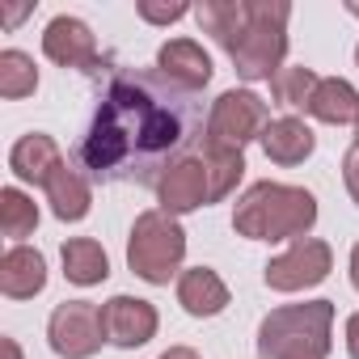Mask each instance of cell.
I'll return each instance as SVG.
<instances>
[{"label": "cell", "mask_w": 359, "mask_h": 359, "mask_svg": "<svg viewBox=\"0 0 359 359\" xmlns=\"http://www.w3.org/2000/svg\"><path fill=\"white\" fill-rule=\"evenodd\" d=\"M199 135V93L173 85L165 72L127 68L114 72L97 97V114L81 140V165L97 182L161 187V177L191 156Z\"/></svg>", "instance_id": "obj_1"}, {"label": "cell", "mask_w": 359, "mask_h": 359, "mask_svg": "<svg viewBox=\"0 0 359 359\" xmlns=\"http://www.w3.org/2000/svg\"><path fill=\"white\" fill-rule=\"evenodd\" d=\"M317 220V199L304 187L254 182L233 212V229L250 241H300Z\"/></svg>", "instance_id": "obj_2"}, {"label": "cell", "mask_w": 359, "mask_h": 359, "mask_svg": "<svg viewBox=\"0 0 359 359\" xmlns=\"http://www.w3.org/2000/svg\"><path fill=\"white\" fill-rule=\"evenodd\" d=\"M330 325H334L330 300L275 309L258 330V355L262 359H325Z\"/></svg>", "instance_id": "obj_3"}, {"label": "cell", "mask_w": 359, "mask_h": 359, "mask_svg": "<svg viewBox=\"0 0 359 359\" xmlns=\"http://www.w3.org/2000/svg\"><path fill=\"white\" fill-rule=\"evenodd\" d=\"M287 18H292V5H283V0H258V5H250V26H245L241 43L229 51L237 76L275 81L283 51H287Z\"/></svg>", "instance_id": "obj_4"}, {"label": "cell", "mask_w": 359, "mask_h": 359, "mask_svg": "<svg viewBox=\"0 0 359 359\" xmlns=\"http://www.w3.org/2000/svg\"><path fill=\"white\" fill-rule=\"evenodd\" d=\"M187 258V233L169 212H144L131 224L127 241V266L144 283H169Z\"/></svg>", "instance_id": "obj_5"}, {"label": "cell", "mask_w": 359, "mask_h": 359, "mask_svg": "<svg viewBox=\"0 0 359 359\" xmlns=\"http://www.w3.org/2000/svg\"><path fill=\"white\" fill-rule=\"evenodd\" d=\"M266 102L254 93V89H229L216 97L212 114H208V140L212 148H233L241 152L250 140H262L266 131Z\"/></svg>", "instance_id": "obj_6"}, {"label": "cell", "mask_w": 359, "mask_h": 359, "mask_svg": "<svg viewBox=\"0 0 359 359\" xmlns=\"http://www.w3.org/2000/svg\"><path fill=\"white\" fill-rule=\"evenodd\" d=\"M47 338L55 346V355L64 359H89L102 351L106 338V321H102V309L89 304V300H68L51 313V325H47Z\"/></svg>", "instance_id": "obj_7"}, {"label": "cell", "mask_w": 359, "mask_h": 359, "mask_svg": "<svg viewBox=\"0 0 359 359\" xmlns=\"http://www.w3.org/2000/svg\"><path fill=\"white\" fill-rule=\"evenodd\" d=\"M330 266H334L330 245L317 241V237H300L279 258L266 262V287H275V292H304V287L321 283L330 275Z\"/></svg>", "instance_id": "obj_8"}, {"label": "cell", "mask_w": 359, "mask_h": 359, "mask_svg": "<svg viewBox=\"0 0 359 359\" xmlns=\"http://www.w3.org/2000/svg\"><path fill=\"white\" fill-rule=\"evenodd\" d=\"M156 195H161V212H169V216L208 208V203H212V173H208V161H203V156L177 161V165L161 177Z\"/></svg>", "instance_id": "obj_9"}, {"label": "cell", "mask_w": 359, "mask_h": 359, "mask_svg": "<svg viewBox=\"0 0 359 359\" xmlns=\"http://www.w3.org/2000/svg\"><path fill=\"white\" fill-rule=\"evenodd\" d=\"M43 51L47 60H55L60 68H81V72H93L102 68V55H97V39L93 30L81 22V18H55L43 34Z\"/></svg>", "instance_id": "obj_10"}, {"label": "cell", "mask_w": 359, "mask_h": 359, "mask_svg": "<svg viewBox=\"0 0 359 359\" xmlns=\"http://www.w3.org/2000/svg\"><path fill=\"white\" fill-rule=\"evenodd\" d=\"M102 321H106V338L114 346H144L156 334V309L140 296H114L102 304Z\"/></svg>", "instance_id": "obj_11"}, {"label": "cell", "mask_w": 359, "mask_h": 359, "mask_svg": "<svg viewBox=\"0 0 359 359\" xmlns=\"http://www.w3.org/2000/svg\"><path fill=\"white\" fill-rule=\"evenodd\" d=\"M156 72H165L173 85H182L191 93H199L212 81V55L195 43V39H173L161 47L156 55Z\"/></svg>", "instance_id": "obj_12"}, {"label": "cell", "mask_w": 359, "mask_h": 359, "mask_svg": "<svg viewBox=\"0 0 359 359\" xmlns=\"http://www.w3.org/2000/svg\"><path fill=\"white\" fill-rule=\"evenodd\" d=\"M47 287V262L39 250L30 245H13L5 258H0V292L9 300H30Z\"/></svg>", "instance_id": "obj_13"}, {"label": "cell", "mask_w": 359, "mask_h": 359, "mask_svg": "<svg viewBox=\"0 0 359 359\" xmlns=\"http://www.w3.org/2000/svg\"><path fill=\"white\" fill-rule=\"evenodd\" d=\"M9 165H13V173L22 177V182H39V187H47V182H51V173L64 169V156H60V148H55L51 135L30 131V135H22V140L13 144Z\"/></svg>", "instance_id": "obj_14"}, {"label": "cell", "mask_w": 359, "mask_h": 359, "mask_svg": "<svg viewBox=\"0 0 359 359\" xmlns=\"http://www.w3.org/2000/svg\"><path fill=\"white\" fill-rule=\"evenodd\" d=\"M177 304H182L191 317H216L224 304H229V287L216 271L208 266H195L177 279Z\"/></svg>", "instance_id": "obj_15"}, {"label": "cell", "mask_w": 359, "mask_h": 359, "mask_svg": "<svg viewBox=\"0 0 359 359\" xmlns=\"http://www.w3.org/2000/svg\"><path fill=\"white\" fill-rule=\"evenodd\" d=\"M313 148H317V135L300 118H271L262 131V152L275 165H300Z\"/></svg>", "instance_id": "obj_16"}, {"label": "cell", "mask_w": 359, "mask_h": 359, "mask_svg": "<svg viewBox=\"0 0 359 359\" xmlns=\"http://www.w3.org/2000/svg\"><path fill=\"white\" fill-rule=\"evenodd\" d=\"M195 18L224 51H233L241 43L245 26H250V5L245 0H203V5L195 9Z\"/></svg>", "instance_id": "obj_17"}, {"label": "cell", "mask_w": 359, "mask_h": 359, "mask_svg": "<svg viewBox=\"0 0 359 359\" xmlns=\"http://www.w3.org/2000/svg\"><path fill=\"white\" fill-rule=\"evenodd\" d=\"M60 254H64V275L76 287H93V283H102L110 275V258L93 237H72V241H64Z\"/></svg>", "instance_id": "obj_18"}, {"label": "cell", "mask_w": 359, "mask_h": 359, "mask_svg": "<svg viewBox=\"0 0 359 359\" xmlns=\"http://www.w3.org/2000/svg\"><path fill=\"white\" fill-rule=\"evenodd\" d=\"M309 114L321 118V123H359V93L351 81H317L313 89V102H309Z\"/></svg>", "instance_id": "obj_19"}, {"label": "cell", "mask_w": 359, "mask_h": 359, "mask_svg": "<svg viewBox=\"0 0 359 359\" xmlns=\"http://www.w3.org/2000/svg\"><path fill=\"white\" fill-rule=\"evenodd\" d=\"M47 199H51V212H55L60 220H85V216H89V203H93L89 182H85L76 169H68V165L51 173Z\"/></svg>", "instance_id": "obj_20"}, {"label": "cell", "mask_w": 359, "mask_h": 359, "mask_svg": "<svg viewBox=\"0 0 359 359\" xmlns=\"http://www.w3.org/2000/svg\"><path fill=\"white\" fill-rule=\"evenodd\" d=\"M0 229H5V237L22 241L39 229V208L30 195H22L18 187H5L0 191Z\"/></svg>", "instance_id": "obj_21"}, {"label": "cell", "mask_w": 359, "mask_h": 359, "mask_svg": "<svg viewBox=\"0 0 359 359\" xmlns=\"http://www.w3.org/2000/svg\"><path fill=\"white\" fill-rule=\"evenodd\" d=\"M39 89V68L26 51H0V93L9 102Z\"/></svg>", "instance_id": "obj_22"}, {"label": "cell", "mask_w": 359, "mask_h": 359, "mask_svg": "<svg viewBox=\"0 0 359 359\" xmlns=\"http://www.w3.org/2000/svg\"><path fill=\"white\" fill-rule=\"evenodd\" d=\"M203 161H208V173H212V203H216V199H224V195L241 182L245 156L233 152V148H212V144H203Z\"/></svg>", "instance_id": "obj_23"}, {"label": "cell", "mask_w": 359, "mask_h": 359, "mask_svg": "<svg viewBox=\"0 0 359 359\" xmlns=\"http://www.w3.org/2000/svg\"><path fill=\"white\" fill-rule=\"evenodd\" d=\"M313 89H317V76H313V68H304V64H296V68H279L275 81H271L275 102H279V106H292V110H300V106L309 110Z\"/></svg>", "instance_id": "obj_24"}, {"label": "cell", "mask_w": 359, "mask_h": 359, "mask_svg": "<svg viewBox=\"0 0 359 359\" xmlns=\"http://www.w3.org/2000/svg\"><path fill=\"white\" fill-rule=\"evenodd\" d=\"M187 13H191V5H140V18L156 22V26H169V22L187 18Z\"/></svg>", "instance_id": "obj_25"}, {"label": "cell", "mask_w": 359, "mask_h": 359, "mask_svg": "<svg viewBox=\"0 0 359 359\" xmlns=\"http://www.w3.org/2000/svg\"><path fill=\"white\" fill-rule=\"evenodd\" d=\"M342 177H346V191H351V199L359 203V144L342 156Z\"/></svg>", "instance_id": "obj_26"}, {"label": "cell", "mask_w": 359, "mask_h": 359, "mask_svg": "<svg viewBox=\"0 0 359 359\" xmlns=\"http://www.w3.org/2000/svg\"><path fill=\"white\" fill-rule=\"evenodd\" d=\"M346 351H351V359H359V313L346 321Z\"/></svg>", "instance_id": "obj_27"}, {"label": "cell", "mask_w": 359, "mask_h": 359, "mask_svg": "<svg viewBox=\"0 0 359 359\" xmlns=\"http://www.w3.org/2000/svg\"><path fill=\"white\" fill-rule=\"evenodd\" d=\"M161 359H199V355H195L191 346H169V351H165Z\"/></svg>", "instance_id": "obj_28"}, {"label": "cell", "mask_w": 359, "mask_h": 359, "mask_svg": "<svg viewBox=\"0 0 359 359\" xmlns=\"http://www.w3.org/2000/svg\"><path fill=\"white\" fill-rule=\"evenodd\" d=\"M30 9H34V5H18V9H5V22H9V26H18V22L30 13Z\"/></svg>", "instance_id": "obj_29"}, {"label": "cell", "mask_w": 359, "mask_h": 359, "mask_svg": "<svg viewBox=\"0 0 359 359\" xmlns=\"http://www.w3.org/2000/svg\"><path fill=\"white\" fill-rule=\"evenodd\" d=\"M0 346H5V359H22V351H18L13 338H0Z\"/></svg>", "instance_id": "obj_30"}, {"label": "cell", "mask_w": 359, "mask_h": 359, "mask_svg": "<svg viewBox=\"0 0 359 359\" xmlns=\"http://www.w3.org/2000/svg\"><path fill=\"white\" fill-rule=\"evenodd\" d=\"M351 283H355V287H359V245H355V250H351Z\"/></svg>", "instance_id": "obj_31"}, {"label": "cell", "mask_w": 359, "mask_h": 359, "mask_svg": "<svg viewBox=\"0 0 359 359\" xmlns=\"http://www.w3.org/2000/svg\"><path fill=\"white\" fill-rule=\"evenodd\" d=\"M346 9H351V13H355V18H359V0H351V5H346Z\"/></svg>", "instance_id": "obj_32"}, {"label": "cell", "mask_w": 359, "mask_h": 359, "mask_svg": "<svg viewBox=\"0 0 359 359\" xmlns=\"http://www.w3.org/2000/svg\"><path fill=\"white\" fill-rule=\"evenodd\" d=\"M355 144H359V123H355Z\"/></svg>", "instance_id": "obj_33"}, {"label": "cell", "mask_w": 359, "mask_h": 359, "mask_svg": "<svg viewBox=\"0 0 359 359\" xmlns=\"http://www.w3.org/2000/svg\"><path fill=\"white\" fill-rule=\"evenodd\" d=\"M355 64H359V47H355Z\"/></svg>", "instance_id": "obj_34"}]
</instances>
